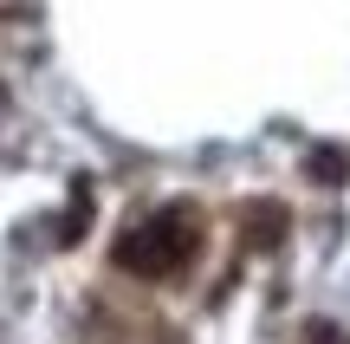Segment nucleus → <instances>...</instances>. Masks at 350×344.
Here are the masks:
<instances>
[{
    "label": "nucleus",
    "instance_id": "7ed1b4c3",
    "mask_svg": "<svg viewBox=\"0 0 350 344\" xmlns=\"http://www.w3.org/2000/svg\"><path fill=\"white\" fill-rule=\"evenodd\" d=\"M344 169H350V156H338V150H318L312 156V176L318 182H344Z\"/></svg>",
    "mask_w": 350,
    "mask_h": 344
},
{
    "label": "nucleus",
    "instance_id": "f257e3e1",
    "mask_svg": "<svg viewBox=\"0 0 350 344\" xmlns=\"http://www.w3.org/2000/svg\"><path fill=\"white\" fill-rule=\"evenodd\" d=\"M195 254H201V208L195 202L156 208L143 228H130L124 241L111 247V260L124 273H137V280H175Z\"/></svg>",
    "mask_w": 350,
    "mask_h": 344
},
{
    "label": "nucleus",
    "instance_id": "f03ea898",
    "mask_svg": "<svg viewBox=\"0 0 350 344\" xmlns=\"http://www.w3.org/2000/svg\"><path fill=\"white\" fill-rule=\"evenodd\" d=\"M286 221H292V215H286V202H247V228H253L247 241H253V247H279Z\"/></svg>",
    "mask_w": 350,
    "mask_h": 344
},
{
    "label": "nucleus",
    "instance_id": "20e7f679",
    "mask_svg": "<svg viewBox=\"0 0 350 344\" xmlns=\"http://www.w3.org/2000/svg\"><path fill=\"white\" fill-rule=\"evenodd\" d=\"M299 344H350L344 332H338V325H331V319H312V325H305V338Z\"/></svg>",
    "mask_w": 350,
    "mask_h": 344
}]
</instances>
